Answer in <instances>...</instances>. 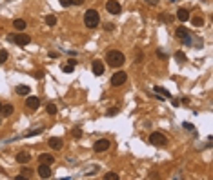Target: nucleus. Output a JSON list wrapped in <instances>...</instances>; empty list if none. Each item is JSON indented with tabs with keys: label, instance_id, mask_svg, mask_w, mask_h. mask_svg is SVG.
Here are the masks:
<instances>
[{
	"label": "nucleus",
	"instance_id": "obj_33",
	"mask_svg": "<svg viewBox=\"0 0 213 180\" xmlns=\"http://www.w3.org/2000/svg\"><path fill=\"white\" fill-rule=\"evenodd\" d=\"M144 2H146L148 6H157V4H159V0H144Z\"/></svg>",
	"mask_w": 213,
	"mask_h": 180
},
{
	"label": "nucleus",
	"instance_id": "obj_15",
	"mask_svg": "<svg viewBox=\"0 0 213 180\" xmlns=\"http://www.w3.org/2000/svg\"><path fill=\"white\" fill-rule=\"evenodd\" d=\"M17 162H18V164H27V162H29V160H31V155H29V153H26V151H20V153H18V155H17Z\"/></svg>",
	"mask_w": 213,
	"mask_h": 180
},
{
	"label": "nucleus",
	"instance_id": "obj_19",
	"mask_svg": "<svg viewBox=\"0 0 213 180\" xmlns=\"http://www.w3.org/2000/svg\"><path fill=\"white\" fill-rule=\"evenodd\" d=\"M153 91H155V93H159V95H162V96H166V98H171L170 91H168V89H164V87H160V85H155V87H153Z\"/></svg>",
	"mask_w": 213,
	"mask_h": 180
},
{
	"label": "nucleus",
	"instance_id": "obj_6",
	"mask_svg": "<svg viewBox=\"0 0 213 180\" xmlns=\"http://www.w3.org/2000/svg\"><path fill=\"white\" fill-rule=\"evenodd\" d=\"M111 148V142L107 140V138H98L95 144H93V149H95L97 153H104L107 149Z\"/></svg>",
	"mask_w": 213,
	"mask_h": 180
},
{
	"label": "nucleus",
	"instance_id": "obj_34",
	"mask_svg": "<svg viewBox=\"0 0 213 180\" xmlns=\"http://www.w3.org/2000/svg\"><path fill=\"white\" fill-rule=\"evenodd\" d=\"M113 29H115L113 24H106V31H113Z\"/></svg>",
	"mask_w": 213,
	"mask_h": 180
},
{
	"label": "nucleus",
	"instance_id": "obj_35",
	"mask_svg": "<svg viewBox=\"0 0 213 180\" xmlns=\"http://www.w3.org/2000/svg\"><path fill=\"white\" fill-rule=\"evenodd\" d=\"M142 58H144V55H142V53H139V55H137V62H140Z\"/></svg>",
	"mask_w": 213,
	"mask_h": 180
},
{
	"label": "nucleus",
	"instance_id": "obj_26",
	"mask_svg": "<svg viewBox=\"0 0 213 180\" xmlns=\"http://www.w3.org/2000/svg\"><path fill=\"white\" fill-rule=\"evenodd\" d=\"M22 175H24V177H26V178H31V173L33 171L29 169V168H22V171H20Z\"/></svg>",
	"mask_w": 213,
	"mask_h": 180
},
{
	"label": "nucleus",
	"instance_id": "obj_29",
	"mask_svg": "<svg viewBox=\"0 0 213 180\" xmlns=\"http://www.w3.org/2000/svg\"><path fill=\"white\" fill-rule=\"evenodd\" d=\"M58 2H60V6H62V7H69V6L73 4V0H58Z\"/></svg>",
	"mask_w": 213,
	"mask_h": 180
},
{
	"label": "nucleus",
	"instance_id": "obj_39",
	"mask_svg": "<svg viewBox=\"0 0 213 180\" xmlns=\"http://www.w3.org/2000/svg\"><path fill=\"white\" fill-rule=\"evenodd\" d=\"M171 2H175V0H171Z\"/></svg>",
	"mask_w": 213,
	"mask_h": 180
},
{
	"label": "nucleus",
	"instance_id": "obj_13",
	"mask_svg": "<svg viewBox=\"0 0 213 180\" xmlns=\"http://www.w3.org/2000/svg\"><path fill=\"white\" fill-rule=\"evenodd\" d=\"M177 18H179L181 22H188L190 18H191V15H190V11H188V9L181 7V9L177 11Z\"/></svg>",
	"mask_w": 213,
	"mask_h": 180
},
{
	"label": "nucleus",
	"instance_id": "obj_17",
	"mask_svg": "<svg viewBox=\"0 0 213 180\" xmlns=\"http://www.w3.org/2000/svg\"><path fill=\"white\" fill-rule=\"evenodd\" d=\"M13 111H15V107L11 106V104H4L2 109H0V115H2V117H11Z\"/></svg>",
	"mask_w": 213,
	"mask_h": 180
},
{
	"label": "nucleus",
	"instance_id": "obj_36",
	"mask_svg": "<svg viewBox=\"0 0 213 180\" xmlns=\"http://www.w3.org/2000/svg\"><path fill=\"white\" fill-rule=\"evenodd\" d=\"M67 64H69V66H77V60H75V58H71V60H69Z\"/></svg>",
	"mask_w": 213,
	"mask_h": 180
},
{
	"label": "nucleus",
	"instance_id": "obj_21",
	"mask_svg": "<svg viewBox=\"0 0 213 180\" xmlns=\"http://www.w3.org/2000/svg\"><path fill=\"white\" fill-rule=\"evenodd\" d=\"M46 111H47V115H57V106L55 104H47V107H46Z\"/></svg>",
	"mask_w": 213,
	"mask_h": 180
},
{
	"label": "nucleus",
	"instance_id": "obj_31",
	"mask_svg": "<svg viewBox=\"0 0 213 180\" xmlns=\"http://www.w3.org/2000/svg\"><path fill=\"white\" fill-rule=\"evenodd\" d=\"M182 127H184V129H188V131H193V129H195V126H193V124H190V122H184V124H182Z\"/></svg>",
	"mask_w": 213,
	"mask_h": 180
},
{
	"label": "nucleus",
	"instance_id": "obj_23",
	"mask_svg": "<svg viewBox=\"0 0 213 180\" xmlns=\"http://www.w3.org/2000/svg\"><path fill=\"white\" fill-rule=\"evenodd\" d=\"M191 22H193V26H195V27H199V26H202V24H204V18H202V17H195Z\"/></svg>",
	"mask_w": 213,
	"mask_h": 180
},
{
	"label": "nucleus",
	"instance_id": "obj_14",
	"mask_svg": "<svg viewBox=\"0 0 213 180\" xmlns=\"http://www.w3.org/2000/svg\"><path fill=\"white\" fill-rule=\"evenodd\" d=\"M55 162V158L49 155V153H40V157H38V164H47V166H51Z\"/></svg>",
	"mask_w": 213,
	"mask_h": 180
},
{
	"label": "nucleus",
	"instance_id": "obj_11",
	"mask_svg": "<svg viewBox=\"0 0 213 180\" xmlns=\"http://www.w3.org/2000/svg\"><path fill=\"white\" fill-rule=\"evenodd\" d=\"M91 71H93L95 76H102V75H104V64L100 62V60H93V64H91Z\"/></svg>",
	"mask_w": 213,
	"mask_h": 180
},
{
	"label": "nucleus",
	"instance_id": "obj_25",
	"mask_svg": "<svg viewBox=\"0 0 213 180\" xmlns=\"http://www.w3.org/2000/svg\"><path fill=\"white\" fill-rule=\"evenodd\" d=\"M175 58H177V62H184V60H186V56H184V53H182V51H177V53H175Z\"/></svg>",
	"mask_w": 213,
	"mask_h": 180
},
{
	"label": "nucleus",
	"instance_id": "obj_30",
	"mask_svg": "<svg viewBox=\"0 0 213 180\" xmlns=\"http://www.w3.org/2000/svg\"><path fill=\"white\" fill-rule=\"evenodd\" d=\"M159 18H160V22H170V24L173 20V17H168V15H160Z\"/></svg>",
	"mask_w": 213,
	"mask_h": 180
},
{
	"label": "nucleus",
	"instance_id": "obj_4",
	"mask_svg": "<svg viewBox=\"0 0 213 180\" xmlns=\"http://www.w3.org/2000/svg\"><path fill=\"white\" fill-rule=\"evenodd\" d=\"M7 40H9V42H15L17 46H20V47H24V46H27V44L31 42V36L20 31L18 35H7Z\"/></svg>",
	"mask_w": 213,
	"mask_h": 180
},
{
	"label": "nucleus",
	"instance_id": "obj_24",
	"mask_svg": "<svg viewBox=\"0 0 213 180\" xmlns=\"http://www.w3.org/2000/svg\"><path fill=\"white\" fill-rule=\"evenodd\" d=\"M7 56H9V55H7V51H6V49H0V64L6 62V60H7Z\"/></svg>",
	"mask_w": 213,
	"mask_h": 180
},
{
	"label": "nucleus",
	"instance_id": "obj_32",
	"mask_svg": "<svg viewBox=\"0 0 213 180\" xmlns=\"http://www.w3.org/2000/svg\"><path fill=\"white\" fill-rule=\"evenodd\" d=\"M73 69H75V66H69V64L64 66V73H73Z\"/></svg>",
	"mask_w": 213,
	"mask_h": 180
},
{
	"label": "nucleus",
	"instance_id": "obj_18",
	"mask_svg": "<svg viewBox=\"0 0 213 180\" xmlns=\"http://www.w3.org/2000/svg\"><path fill=\"white\" fill-rule=\"evenodd\" d=\"M29 85H17V95H20V96H27L29 95Z\"/></svg>",
	"mask_w": 213,
	"mask_h": 180
},
{
	"label": "nucleus",
	"instance_id": "obj_12",
	"mask_svg": "<svg viewBox=\"0 0 213 180\" xmlns=\"http://www.w3.org/2000/svg\"><path fill=\"white\" fill-rule=\"evenodd\" d=\"M47 144H49V148L55 149V151H60V149H62V146H64L62 138H58V137H51L49 140H47Z\"/></svg>",
	"mask_w": 213,
	"mask_h": 180
},
{
	"label": "nucleus",
	"instance_id": "obj_7",
	"mask_svg": "<svg viewBox=\"0 0 213 180\" xmlns=\"http://www.w3.org/2000/svg\"><path fill=\"white\" fill-rule=\"evenodd\" d=\"M106 9H107V13H111V15H118V13L122 11V7H120V4H118L117 0H107Z\"/></svg>",
	"mask_w": 213,
	"mask_h": 180
},
{
	"label": "nucleus",
	"instance_id": "obj_1",
	"mask_svg": "<svg viewBox=\"0 0 213 180\" xmlns=\"http://www.w3.org/2000/svg\"><path fill=\"white\" fill-rule=\"evenodd\" d=\"M106 62L111 67H120L122 64L126 62V56H124L122 51H118V49H109L106 53Z\"/></svg>",
	"mask_w": 213,
	"mask_h": 180
},
{
	"label": "nucleus",
	"instance_id": "obj_3",
	"mask_svg": "<svg viewBox=\"0 0 213 180\" xmlns=\"http://www.w3.org/2000/svg\"><path fill=\"white\" fill-rule=\"evenodd\" d=\"M149 144L155 146V148H164V146L168 144V137L162 135V133H159V131H153V133L149 135Z\"/></svg>",
	"mask_w": 213,
	"mask_h": 180
},
{
	"label": "nucleus",
	"instance_id": "obj_41",
	"mask_svg": "<svg viewBox=\"0 0 213 180\" xmlns=\"http://www.w3.org/2000/svg\"><path fill=\"white\" fill-rule=\"evenodd\" d=\"M0 122H2V120H0Z\"/></svg>",
	"mask_w": 213,
	"mask_h": 180
},
{
	"label": "nucleus",
	"instance_id": "obj_37",
	"mask_svg": "<svg viewBox=\"0 0 213 180\" xmlns=\"http://www.w3.org/2000/svg\"><path fill=\"white\" fill-rule=\"evenodd\" d=\"M82 2H84V0H73V4H77V6H80Z\"/></svg>",
	"mask_w": 213,
	"mask_h": 180
},
{
	"label": "nucleus",
	"instance_id": "obj_5",
	"mask_svg": "<svg viewBox=\"0 0 213 180\" xmlns=\"http://www.w3.org/2000/svg\"><path fill=\"white\" fill-rule=\"evenodd\" d=\"M126 80H128V75L124 73V71H117V73H113L109 84L113 85V87H120V85L126 84Z\"/></svg>",
	"mask_w": 213,
	"mask_h": 180
},
{
	"label": "nucleus",
	"instance_id": "obj_2",
	"mask_svg": "<svg viewBox=\"0 0 213 180\" xmlns=\"http://www.w3.org/2000/svg\"><path fill=\"white\" fill-rule=\"evenodd\" d=\"M98 22H100V15H98V11L97 9H87L84 15V24L87 29H95L97 26H98Z\"/></svg>",
	"mask_w": 213,
	"mask_h": 180
},
{
	"label": "nucleus",
	"instance_id": "obj_8",
	"mask_svg": "<svg viewBox=\"0 0 213 180\" xmlns=\"http://www.w3.org/2000/svg\"><path fill=\"white\" fill-rule=\"evenodd\" d=\"M175 36L177 38H181L182 40V44H190V31L186 29V27H177V31H175Z\"/></svg>",
	"mask_w": 213,
	"mask_h": 180
},
{
	"label": "nucleus",
	"instance_id": "obj_40",
	"mask_svg": "<svg viewBox=\"0 0 213 180\" xmlns=\"http://www.w3.org/2000/svg\"><path fill=\"white\" fill-rule=\"evenodd\" d=\"M7 2H11V0H7Z\"/></svg>",
	"mask_w": 213,
	"mask_h": 180
},
{
	"label": "nucleus",
	"instance_id": "obj_20",
	"mask_svg": "<svg viewBox=\"0 0 213 180\" xmlns=\"http://www.w3.org/2000/svg\"><path fill=\"white\" fill-rule=\"evenodd\" d=\"M44 20H46V24H47V26H57V17H55V15H47Z\"/></svg>",
	"mask_w": 213,
	"mask_h": 180
},
{
	"label": "nucleus",
	"instance_id": "obj_38",
	"mask_svg": "<svg viewBox=\"0 0 213 180\" xmlns=\"http://www.w3.org/2000/svg\"><path fill=\"white\" fill-rule=\"evenodd\" d=\"M2 106H4V104H2V102H0V109H2Z\"/></svg>",
	"mask_w": 213,
	"mask_h": 180
},
{
	"label": "nucleus",
	"instance_id": "obj_16",
	"mask_svg": "<svg viewBox=\"0 0 213 180\" xmlns=\"http://www.w3.org/2000/svg\"><path fill=\"white\" fill-rule=\"evenodd\" d=\"M13 27H15L17 31H24V29L27 27V24H26L24 18H15V20H13Z\"/></svg>",
	"mask_w": 213,
	"mask_h": 180
},
{
	"label": "nucleus",
	"instance_id": "obj_27",
	"mask_svg": "<svg viewBox=\"0 0 213 180\" xmlns=\"http://www.w3.org/2000/svg\"><path fill=\"white\" fill-rule=\"evenodd\" d=\"M80 137H82V129H80V127H75V129H73V138L78 140Z\"/></svg>",
	"mask_w": 213,
	"mask_h": 180
},
{
	"label": "nucleus",
	"instance_id": "obj_22",
	"mask_svg": "<svg viewBox=\"0 0 213 180\" xmlns=\"http://www.w3.org/2000/svg\"><path fill=\"white\" fill-rule=\"evenodd\" d=\"M104 180H118V175L117 173H113V171H109L104 175Z\"/></svg>",
	"mask_w": 213,
	"mask_h": 180
},
{
	"label": "nucleus",
	"instance_id": "obj_28",
	"mask_svg": "<svg viewBox=\"0 0 213 180\" xmlns=\"http://www.w3.org/2000/svg\"><path fill=\"white\" fill-rule=\"evenodd\" d=\"M118 113V107H111V109H107V117H115V115H117Z\"/></svg>",
	"mask_w": 213,
	"mask_h": 180
},
{
	"label": "nucleus",
	"instance_id": "obj_10",
	"mask_svg": "<svg viewBox=\"0 0 213 180\" xmlns=\"http://www.w3.org/2000/svg\"><path fill=\"white\" fill-rule=\"evenodd\" d=\"M37 173H38V177H40V178H49V177H51V168H49L47 164H38Z\"/></svg>",
	"mask_w": 213,
	"mask_h": 180
},
{
	"label": "nucleus",
	"instance_id": "obj_9",
	"mask_svg": "<svg viewBox=\"0 0 213 180\" xmlns=\"http://www.w3.org/2000/svg\"><path fill=\"white\" fill-rule=\"evenodd\" d=\"M26 107L31 109V111L38 109V107H40V98H38V96H27V98H26Z\"/></svg>",
	"mask_w": 213,
	"mask_h": 180
}]
</instances>
